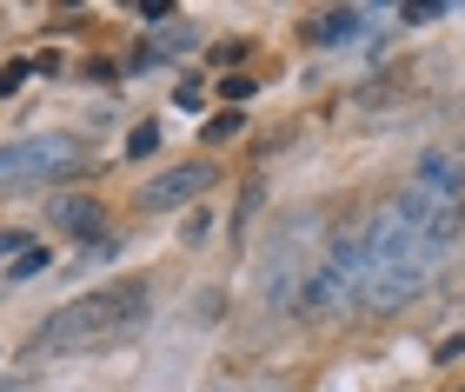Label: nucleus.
Returning a JSON list of instances; mask_svg holds the SVG:
<instances>
[{
  "label": "nucleus",
  "instance_id": "obj_1",
  "mask_svg": "<svg viewBox=\"0 0 465 392\" xmlns=\"http://www.w3.org/2000/svg\"><path fill=\"white\" fill-rule=\"evenodd\" d=\"M146 279H126V286H107V293H80L74 306H60L54 319H40L34 333V353L54 359V353H107L120 346L134 326L146 319Z\"/></svg>",
  "mask_w": 465,
  "mask_h": 392
},
{
  "label": "nucleus",
  "instance_id": "obj_2",
  "mask_svg": "<svg viewBox=\"0 0 465 392\" xmlns=\"http://www.w3.org/2000/svg\"><path fill=\"white\" fill-rule=\"evenodd\" d=\"M206 187H213V167H206V160H186V167L160 173L153 187L140 193V206H146V213H166V206H186V200H200Z\"/></svg>",
  "mask_w": 465,
  "mask_h": 392
},
{
  "label": "nucleus",
  "instance_id": "obj_3",
  "mask_svg": "<svg viewBox=\"0 0 465 392\" xmlns=\"http://www.w3.org/2000/svg\"><path fill=\"white\" fill-rule=\"evenodd\" d=\"M74 160V140H20V147H0V173H54Z\"/></svg>",
  "mask_w": 465,
  "mask_h": 392
},
{
  "label": "nucleus",
  "instance_id": "obj_4",
  "mask_svg": "<svg viewBox=\"0 0 465 392\" xmlns=\"http://www.w3.org/2000/svg\"><path fill=\"white\" fill-rule=\"evenodd\" d=\"M54 226L74 240H107V206L100 200H54Z\"/></svg>",
  "mask_w": 465,
  "mask_h": 392
},
{
  "label": "nucleus",
  "instance_id": "obj_5",
  "mask_svg": "<svg viewBox=\"0 0 465 392\" xmlns=\"http://www.w3.org/2000/svg\"><path fill=\"white\" fill-rule=\"evenodd\" d=\"M359 34V14H326L320 20V40H352Z\"/></svg>",
  "mask_w": 465,
  "mask_h": 392
},
{
  "label": "nucleus",
  "instance_id": "obj_6",
  "mask_svg": "<svg viewBox=\"0 0 465 392\" xmlns=\"http://www.w3.org/2000/svg\"><path fill=\"white\" fill-rule=\"evenodd\" d=\"M153 147H160V127H153V120H140V127L126 133V153L140 160V153H153Z\"/></svg>",
  "mask_w": 465,
  "mask_h": 392
},
{
  "label": "nucleus",
  "instance_id": "obj_7",
  "mask_svg": "<svg viewBox=\"0 0 465 392\" xmlns=\"http://www.w3.org/2000/svg\"><path fill=\"white\" fill-rule=\"evenodd\" d=\"M173 107H180V113H200V107H206V87H200V80H180V87H173Z\"/></svg>",
  "mask_w": 465,
  "mask_h": 392
},
{
  "label": "nucleus",
  "instance_id": "obj_8",
  "mask_svg": "<svg viewBox=\"0 0 465 392\" xmlns=\"http://www.w3.org/2000/svg\"><path fill=\"white\" fill-rule=\"evenodd\" d=\"M40 266H47V253H40V246H27V253H14V266H7V279H34Z\"/></svg>",
  "mask_w": 465,
  "mask_h": 392
},
{
  "label": "nucleus",
  "instance_id": "obj_9",
  "mask_svg": "<svg viewBox=\"0 0 465 392\" xmlns=\"http://www.w3.org/2000/svg\"><path fill=\"white\" fill-rule=\"evenodd\" d=\"M232 133H246L240 113H213V120H206V140H232Z\"/></svg>",
  "mask_w": 465,
  "mask_h": 392
},
{
  "label": "nucleus",
  "instance_id": "obj_10",
  "mask_svg": "<svg viewBox=\"0 0 465 392\" xmlns=\"http://www.w3.org/2000/svg\"><path fill=\"white\" fill-rule=\"evenodd\" d=\"M446 14V0H419V7H399V20H439Z\"/></svg>",
  "mask_w": 465,
  "mask_h": 392
},
{
  "label": "nucleus",
  "instance_id": "obj_11",
  "mask_svg": "<svg viewBox=\"0 0 465 392\" xmlns=\"http://www.w3.org/2000/svg\"><path fill=\"white\" fill-rule=\"evenodd\" d=\"M206 233H213V213H193V220H186V246H206Z\"/></svg>",
  "mask_w": 465,
  "mask_h": 392
},
{
  "label": "nucleus",
  "instance_id": "obj_12",
  "mask_svg": "<svg viewBox=\"0 0 465 392\" xmlns=\"http://www.w3.org/2000/svg\"><path fill=\"white\" fill-rule=\"evenodd\" d=\"M20 80H27V60H14V67H0V93H14Z\"/></svg>",
  "mask_w": 465,
  "mask_h": 392
},
{
  "label": "nucleus",
  "instance_id": "obj_13",
  "mask_svg": "<svg viewBox=\"0 0 465 392\" xmlns=\"http://www.w3.org/2000/svg\"><path fill=\"white\" fill-rule=\"evenodd\" d=\"M220 93H226V100H246V93H252V80H246V74H232V80H220Z\"/></svg>",
  "mask_w": 465,
  "mask_h": 392
},
{
  "label": "nucleus",
  "instance_id": "obj_14",
  "mask_svg": "<svg viewBox=\"0 0 465 392\" xmlns=\"http://www.w3.org/2000/svg\"><path fill=\"white\" fill-rule=\"evenodd\" d=\"M432 359H439V366H446V359H465V339H446V346H439Z\"/></svg>",
  "mask_w": 465,
  "mask_h": 392
},
{
  "label": "nucleus",
  "instance_id": "obj_15",
  "mask_svg": "<svg viewBox=\"0 0 465 392\" xmlns=\"http://www.w3.org/2000/svg\"><path fill=\"white\" fill-rule=\"evenodd\" d=\"M0 253H20V233H0Z\"/></svg>",
  "mask_w": 465,
  "mask_h": 392
}]
</instances>
